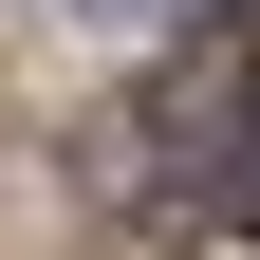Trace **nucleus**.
<instances>
[{"instance_id":"f257e3e1","label":"nucleus","mask_w":260,"mask_h":260,"mask_svg":"<svg viewBox=\"0 0 260 260\" xmlns=\"http://www.w3.org/2000/svg\"><path fill=\"white\" fill-rule=\"evenodd\" d=\"M112 186L168 205V223H260V19H205V38L149 75Z\"/></svg>"}]
</instances>
